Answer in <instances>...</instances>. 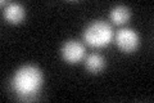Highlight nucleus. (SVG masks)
Here are the masks:
<instances>
[{"mask_svg":"<svg viewBox=\"0 0 154 103\" xmlns=\"http://www.w3.org/2000/svg\"><path fill=\"white\" fill-rule=\"evenodd\" d=\"M42 85V72L36 66H23L16 71L12 79V88L19 97L27 99Z\"/></svg>","mask_w":154,"mask_h":103,"instance_id":"nucleus-1","label":"nucleus"},{"mask_svg":"<svg viewBox=\"0 0 154 103\" xmlns=\"http://www.w3.org/2000/svg\"><path fill=\"white\" fill-rule=\"evenodd\" d=\"M113 37L110 24L104 21H95L90 23L84 31V40L93 48H103L108 45Z\"/></svg>","mask_w":154,"mask_h":103,"instance_id":"nucleus-2","label":"nucleus"},{"mask_svg":"<svg viewBox=\"0 0 154 103\" xmlns=\"http://www.w3.org/2000/svg\"><path fill=\"white\" fill-rule=\"evenodd\" d=\"M117 47L123 52H134L139 47V35L131 28H122L116 35Z\"/></svg>","mask_w":154,"mask_h":103,"instance_id":"nucleus-3","label":"nucleus"},{"mask_svg":"<svg viewBox=\"0 0 154 103\" xmlns=\"http://www.w3.org/2000/svg\"><path fill=\"white\" fill-rule=\"evenodd\" d=\"M62 56H63L64 61L69 63L80 62L85 56V47L80 41L69 40L64 43L63 48H62Z\"/></svg>","mask_w":154,"mask_h":103,"instance_id":"nucleus-4","label":"nucleus"},{"mask_svg":"<svg viewBox=\"0 0 154 103\" xmlns=\"http://www.w3.org/2000/svg\"><path fill=\"white\" fill-rule=\"evenodd\" d=\"M4 17L9 23H19L25 17V8L18 3H11L4 9Z\"/></svg>","mask_w":154,"mask_h":103,"instance_id":"nucleus-5","label":"nucleus"},{"mask_svg":"<svg viewBox=\"0 0 154 103\" xmlns=\"http://www.w3.org/2000/svg\"><path fill=\"white\" fill-rule=\"evenodd\" d=\"M85 67H86V70L93 72V73L102 71L103 67H104L103 57L100 54H96V53H93V54L88 56L86 57V60H85Z\"/></svg>","mask_w":154,"mask_h":103,"instance_id":"nucleus-6","label":"nucleus"},{"mask_svg":"<svg viewBox=\"0 0 154 103\" xmlns=\"http://www.w3.org/2000/svg\"><path fill=\"white\" fill-rule=\"evenodd\" d=\"M130 18V9L125 5H117L110 12V19L116 24H123L128 21Z\"/></svg>","mask_w":154,"mask_h":103,"instance_id":"nucleus-7","label":"nucleus"}]
</instances>
